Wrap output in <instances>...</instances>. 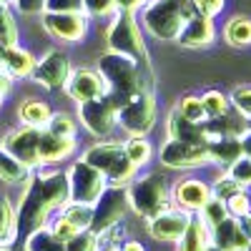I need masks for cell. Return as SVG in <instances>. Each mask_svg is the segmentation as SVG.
Masks as SVG:
<instances>
[{"label": "cell", "mask_w": 251, "mask_h": 251, "mask_svg": "<svg viewBox=\"0 0 251 251\" xmlns=\"http://www.w3.org/2000/svg\"><path fill=\"white\" fill-rule=\"evenodd\" d=\"M80 158L106 176L108 186H128L138 176V166L128 161V156L123 153V143L116 141H100L86 149V153Z\"/></svg>", "instance_id": "277c9868"}, {"label": "cell", "mask_w": 251, "mask_h": 251, "mask_svg": "<svg viewBox=\"0 0 251 251\" xmlns=\"http://www.w3.org/2000/svg\"><path fill=\"white\" fill-rule=\"evenodd\" d=\"M226 208H228V216H234V219H241V216H246V214H251V196L244 191L239 194H234L231 199L226 201Z\"/></svg>", "instance_id": "60d3db41"}, {"label": "cell", "mask_w": 251, "mask_h": 251, "mask_svg": "<svg viewBox=\"0 0 251 251\" xmlns=\"http://www.w3.org/2000/svg\"><path fill=\"white\" fill-rule=\"evenodd\" d=\"M201 103H203V111H206L208 118H216V116H221L231 108V98L221 91H206L201 96Z\"/></svg>", "instance_id": "d6a6232c"}, {"label": "cell", "mask_w": 251, "mask_h": 251, "mask_svg": "<svg viewBox=\"0 0 251 251\" xmlns=\"http://www.w3.org/2000/svg\"><path fill=\"white\" fill-rule=\"evenodd\" d=\"M106 46L113 53H123L143 66H149V50H146L143 35H141V25L136 20V13L131 10H116L113 20L106 30Z\"/></svg>", "instance_id": "5b68a950"}, {"label": "cell", "mask_w": 251, "mask_h": 251, "mask_svg": "<svg viewBox=\"0 0 251 251\" xmlns=\"http://www.w3.org/2000/svg\"><path fill=\"white\" fill-rule=\"evenodd\" d=\"M249 241L251 239L244 234L239 219H234V216L224 219L216 228H211V244H216L224 251H244L249 246Z\"/></svg>", "instance_id": "7402d4cb"}, {"label": "cell", "mask_w": 251, "mask_h": 251, "mask_svg": "<svg viewBox=\"0 0 251 251\" xmlns=\"http://www.w3.org/2000/svg\"><path fill=\"white\" fill-rule=\"evenodd\" d=\"M18 236V211L8 199H0V244L10 246Z\"/></svg>", "instance_id": "4dcf8cb0"}, {"label": "cell", "mask_w": 251, "mask_h": 251, "mask_svg": "<svg viewBox=\"0 0 251 251\" xmlns=\"http://www.w3.org/2000/svg\"><path fill=\"white\" fill-rule=\"evenodd\" d=\"M40 131L43 128H30V126H20V128L10 131L5 138H3V149L8 153H13L20 163H25L28 169H38L40 166V151H38V146H40Z\"/></svg>", "instance_id": "4fadbf2b"}, {"label": "cell", "mask_w": 251, "mask_h": 251, "mask_svg": "<svg viewBox=\"0 0 251 251\" xmlns=\"http://www.w3.org/2000/svg\"><path fill=\"white\" fill-rule=\"evenodd\" d=\"M191 219H194V214L183 211L178 206H171V208H166V211L156 214L153 219H146V231H149V236L156 239V241L176 244L186 234Z\"/></svg>", "instance_id": "8fae6325"}, {"label": "cell", "mask_w": 251, "mask_h": 251, "mask_svg": "<svg viewBox=\"0 0 251 251\" xmlns=\"http://www.w3.org/2000/svg\"><path fill=\"white\" fill-rule=\"evenodd\" d=\"M40 166H55L60 161L71 158V153L75 151V138H66V136H55L50 131H40Z\"/></svg>", "instance_id": "d6986e66"}, {"label": "cell", "mask_w": 251, "mask_h": 251, "mask_svg": "<svg viewBox=\"0 0 251 251\" xmlns=\"http://www.w3.org/2000/svg\"><path fill=\"white\" fill-rule=\"evenodd\" d=\"M46 131H50V133H55V136L75 138L78 126H75L73 116H68V113H53V116H50V121H48V126H46Z\"/></svg>", "instance_id": "e575fe53"}, {"label": "cell", "mask_w": 251, "mask_h": 251, "mask_svg": "<svg viewBox=\"0 0 251 251\" xmlns=\"http://www.w3.org/2000/svg\"><path fill=\"white\" fill-rule=\"evenodd\" d=\"M23 251H66V241H60L48 226H40L25 236Z\"/></svg>", "instance_id": "83f0119b"}, {"label": "cell", "mask_w": 251, "mask_h": 251, "mask_svg": "<svg viewBox=\"0 0 251 251\" xmlns=\"http://www.w3.org/2000/svg\"><path fill=\"white\" fill-rule=\"evenodd\" d=\"M68 98H73L75 103H86V100H93V98H100L106 93V86L98 75V71L93 68H73L66 86H63Z\"/></svg>", "instance_id": "9a60e30c"}, {"label": "cell", "mask_w": 251, "mask_h": 251, "mask_svg": "<svg viewBox=\"0 0 251 251\" xmlns=\"http://www.w3.org/2000/svg\"><path fill=\"white\" fill-rule=\"evenodd\" d=\"M100 239L93 228H86V231H78L73 239L66 241V251H98Z\"/></svg>", "instance_id": "d590c367"}, {"label": "cell", "mask_w": 251, "mask_h": 251, "mask_svg": "<svg viewBox=\"0 0 251 251\" xmlns=\"http://www.w3.org/2000/svg\"><path fill=\"white\" fill-rule=\"evenodd\" d=\"M178 111H181L188 121H191V123H199V126H203V123L208 121V116H206V111H203V103H201V96H186V98H181Z\"/></svg>", "instance_id": "836d02e7"}, {"label": "cell", "mask_w": 251, "mask_h": 251, "mask_svg": "<svg viewBox=\"0 0 251 251\" xmlns=\"http://www.w3.org/2000/svg\"><path fill=\"white\" fill-rule=\"evenodd\" d=\"M30 169L25 163H20L13 153H8L3 146H0V181L5 183H25L30 178Z\"/></svg>", "instance_id": "4316f807"}, {"label": "cell", "mask_w": 251, "mask_h": 251, "mask_svg": "<svg viewBox=\"0 0 251 251\" xmlns=\"http://www.w3.org/2000/svg\"><path fill=\"white\" fill-rule=\"evenodd\" d=\"M96 71L103 80V86H106V91L118 93L123 98H131L141 91H151V86H153L151 68L128 55H123V53L106 50L98 58Z\"/></svg>", "instance_id": "6da1fadb"}, {"label": "cell", "mask_w": 251, "mask_h": 251, "mask_svg": "<svg viewBox=\"0 0 251 251\" xmlns=\"http://www.w3.org/2000/svg\"><path fill=\"white\" fill-rule=\"evenodd\" d=\"M241 151H244V156H249V158H251V128L241 136Z\"/></svg>", "instance_id": "f907efd6"}, {"label": "cell", "mask_w": 251, "mask_h": 251, "mask_svg": "<svg viewBox=\"0 0 251 251\" xmlns=\"http://www.w3.org/2000/svg\"><path fill=\"white\" fill-rule=\"evenodd\" d=\"M71 71L73 68H71L68 55L63 53V50H58V48H53L40 60H35V68H33L30 78L38 83V86H43L48 91H58V88L66 86Z\"/></svg>", "instance_id": "7c38bea8"}, {"label": "cell", "mask_w": 251, "mask_h": 251, "mask_svg": "<svg viewBox=\"0 0 251 251\" xmlns=\"http://www.w3.org/2000/svg\"><path fill=\"white\" fill-rule=\"evenodd\" d=\"M0 68H3L10 78H28L35 68V58H33V53H28L20 46H8Z\"/></svg>", "instance_id": "603a6c76"}, {"label": "cell", "mask_w": 251, "mask_h": 251, "mask_svg": "<svg viewBox=\"0 0 251 251\" xmlns=\"http://www.w3.org/2000/svg\"><path fill=\"white\" fill-rule=\"evenodd\" d=\"M66 174H68V186H71V201H80V203L93 206L100 199V194L108 188V178L98 169H93L91 163H86L83 158L73 161Z\"/></svg>", "instance_id": "52a82bcc"}, {"label": "cell", "mask_w": 251, "mask_h": 251, "mask_svg": "<svg viewBox=\"0 0 251 251\" xmlns=\"http://www.w3.org/2000/svg\"><path fill=\"white\" fill-rule=\"evenodd\" d=\"M0 40L5 46H18V25L8 5H0Z\"/></svg>", "instance_id": "8d00e7d4"}, {"label": "cell", "mask_w": 251, "mask_h": 251, "mask_svg": "<svg viewBox=\"0 0 251 251\" xmlns=\"http://www.w3.org/2000/svg\"><path fill=\"white\" fill-rule=\"evenodd\" d=\"M211 199V186L201 178H183L176 183L174 194H171V201H176L178 208L188 214H199L201 206Z\"/></svg>", "instance_id": "e0dca14e"}, {"label": "cell", "mask_w": 251, "mask_h": 251, "mask_svg": "<svg viewBox=\"0 0 251 251\" xmlns=\"http://www.w3.org/2000/svg\"><path fill=\"white\" fill-rule=\"evenodd\" d=\"M203 128H206L208 138H211V136H236V138H241L251 128V121L231 106L226 113H221L216 118H208L203 123Z\"/></svg>", "instance_id": "ffe728a7"}, {"label": "cell", "mask_w": 251, "mask_h": 251, "mask_svg": "<svg viewBox=\"0 0 251 251\" xmlns=\"http://www.w3.org/2000/svg\"><path fill=\"white\" fill-rule=\"evenodd\" d=\"M0 251H13L10 246H5V244H0Z\"/></svg>", "instance_id": "9f6ffc18"}, {"label": "cell", "mask_w": 251, "mask_h": 251, "mask_svg": "<svg viewBox=\"0 0 251 251\" xmlns=\"http://www.w3.org/2000/svg\"><path fill=\"white\" fill-rule=\"evenodd\" d=\"M43 13H83V0H46Z\"/></svg>", "instance_id": "7bdbcfd3"}, {"label": "cell", "mask_w": 251, "mask_h": 251, "mask_svg": "<svg viewBox=\"0 0 251 251\" xmlns=\"http://www.w3.org/2000/svg\"><path fill=\"white\" fill-rule=\"evenodd\" d=\"M208 244H211V231L199 216H194L186 234L176 241V251H206Z\"/></svg>", "instance_id": "cb8c5ba5"}, {"label": "cell", "mask_w": 251, "mask_h": 251, "mask_svg": "<svg viewBox=\"0 0 251 251\" xmlns=\"http://www.w3.org/2000/svg\"><path fill=\"white\" fill-rule=\"evenodd\" d=\"M166 131H169V138L174 141H183V143H194V146H206L208 143V133L203 126L191 123L178 108H174L166 118Z\"/></svg>", "instance_id": "ac0fdd59"}, {"label": "cell", "mask_w": 251, "mask_h": 251, "mask_svg": "<svg viewBox=\"0 0 251 251\" xmlns=\"http://www.w3.org/2000/svg\"><path fill=\"white\" fill-rule=\"evenodd\" d=\"M206 251H224V249H219L216 244H208V246H206Z\"/></svg>", "instance_id": "11a10c76"}, {"label": "cell", "mask_w": 251, "mask_h": 251, "mask_svg": "<svg viewBox=\"0 0 251 251\" xmlns=\"http://www.w3.org/2000/svg\"><path fill=\"white\" fill-rule=\"evenodd\" d=\"M216 40V28H214V18H206L194 13L191 18L183 23L181 33L176 35V43L181 48H206Z\"/></svg>", "instance_id": "2e32d148"}, {"label": "cell", "mask_w": 251, "mask_h": 251, "mask_svg": "<svg viewBox=\"0 0 251 251\" xmlns=\"http://www.w3.org/2000/svg\"><path fill=\"white\" fill-rule=\"evenodd\" d=\"M15 8L25 15H35V13H43V3L46 0H13Z\"/></svg>", "instance_id": "bcb514c9"}, {"label": "cell", "mask_w": 251, "mask_h": 251, "mask_svg": "<svg viewBox=\"0 0 251 251\" xmlns=\"http://www.w3.org/2000/svg\"><path fill=\"white\" fill-rule=\"evenodd\" d=\"M98 251H118V244H100Z\"/></svg>", "instance_id": "f5cc1de1"}, {"label": "cell", "mask_w": 251, "mask_h": 251, "mask_svg": "<svg viewBox=\"0 0 251 251\" xmlns=\"http://www.w3.org/2000/svg\"><path fill=\"white\" fill-rule=\"evenodd\" d=\"M43 28L63 43H78L88 33L86 13H43Z\"/></svg>", "instance_id": "5bb4252c"}, {"label": "cell", "mask_w": 251, "mask_h": 251, "mask_svg": "<svg viewBox=\"0 0 251 251\" xmlns=\"http://www.w3.org/2000/svg\"><path fill=\"white\" fill-rule=\"evenodd\" d=\"M18 116L23 121V126H30V128H46L53 111L46 100H25L23 106L18 108Z\"/></svg>", "instance_id": "d4e9b609"}, {"label": "cell", "mask_w": 251, "mask_h": 251, "mask_svg": "<svg viewBox=\"0 0 251 251\" xmlns=\"http://www.w3.org/2000/svg\"><path fill=\"white\" fill-rule=\"evenodd\" d=\"M199 219L208 226V231L211 228H216L224 219H228V208H226V201H221V199H216V196H211L203 206H201V211H199Z\"/></svg>", "instance_id": "1f68e13d"}, {"label": "cell", "mask_w": 251, "mask_h": 251, "mask_svg": "<svg viewBox=\"0 0 251 251\" xmlns=\"http://www.w3.org/2000/svg\"><path fill=\"white\" fill-rule=\"evenodd\" d=\"M156 111L158 106L153 91H141L118 108V126L128 136H146L156 126Z\"/></svg>", "instance_id": "8992f818"}, {"label": "cell", "mask_w": 251, "mask_h": 251, "mask_svg": "<svg viewBox=\"0 0 251 251\" xmlns=\"http://www.w3.org/2000/svg\"><path fill=\"white\" fill-rule=\"evenodd\" d=\"M191 5L199 15L206 18H216L224 8H226V0H191Z\"/></svg>", "instance_id": "f6af8a7d"}, {"label": "cell", "mask_w": 251, "mask_h": 251, "mask_svg": "<svg viewBox=\"0 0 251 251\" xmlns=\"http://www.w3.org/2000/svg\"><path fill=\"white\" fill-rule=\"evenodd\" d=\"M206 151H208V161L221 166L224 171L234 161H239L244 156L241 138H236V136H211V138H208V143H206Z\"/></svg>", "instance_id": "44dd1931"}, {"label": "cell", "mask_w": 251, "mask_h": 251, "mask_svg": "<svg viewBox=\"0 0 251 251\" xmlns=\"http://www.w3.org/2000/svg\"><path fill=\"white\" fill-rule=\"evenodd\" d=\"M158 158L166 169H176V171H191V169H201V166L211 163L206 146H194V143H183L174 138H169L161 146Z\"/></svg>", "instance_id": "30bf717a"}, {"label": "cell", "mask_w": 251, "mask_h": 251, "mask_svg": "<svg viewBox=\"0 0 251 251\" xmlns=\"http://www.w3.org/2000/svg\"><path fill=\"white\" fill-rule=\"evenodd\" d=\"M10 88H13V78L0 68V106H3V100H5V96L10 93Z\"/></svg>", "instance_id": "7dc6e473"}, {"label": "cell", "mask_w": 251, "mask_h": 251, "mask_svg": "<svg viewBox=\"0 0 251 251\" xmlns=\"http://www.w3.org/2000/svg\"><path fill=\"white\" fill-rule=\"evenodd\" d=\"M241 183H236L228 174H224V176H219L216 181H214V186H211V196H216V199H221V201H228L234 194H239L241 191Z\"/></svg>", "instance_id": "74e56055"}, {"label": "cell", "mask_w": 251, "mask_h": 251, "mask_svg": "<svg viewBox=\"0 0 251 251\" xmlns=\"http://www.w3.org/2000/svg\"><path fill=\"white\" fill-rule=\"evenodd\" d=\"M228 98H231V106L251 121V86H241V88L231 91Z\"/></svg>", "instance_id": "b9f144b4"}, {"label": "cell", "mask_w": 251, "mask_h": 251, "mask_svg": "<svg viewBox=\"0 0 251 251\" xmlns=\"http://www.w3.org/2000/svg\"><path fill=\"white\" fill-rule=\"evenodd\" d=\"M78 121L93 138H108L118 126V111L100 96L86 103H78Z\"/></svg>", "instance_id": "9c48e42d"}, {"label": "cell", "mask_w": 251, "mask_h": 251, "mask_svg": "<svg viewBox=\"0 0 251 251\" xmlns=\"http://www.w3.org/2000/svg\"><path fill=\"white\" fill-rule=\"evenodd\" d=\"M149 0H116V8L118 10H131V13H136L138 8H143Z\"/></svg>", "instance_id": "c3c4849f"}, {"label": "cell", "mask_w": 251, "mask_h": 251, "mask_svg": "<svg viewBox=\"0 0 251 251\" xmlns=\"http://www.w3.org/2000/svg\"><path fill=\"white\" fill-rule=\"evenodd\" d=\"M60 216H66L78 231H86L93 226V206L91 203H80V201H68L60 208Z\"/></svg>", "instance_id": "f1b7e54d"}, {"label": "cell", "mask_w": 251, "mask_h": 251, "mask_svg": "<svg viewBox=\"0 0 251 251\" xmlns=\"http://www.w3.org/2000/svg\"><path fill=\"white\" fill-rule=\"evenodd\" d=\"M239 224H241V228H244V234L251 239V214H246V216H241L239 219Z\"/></svg>", "instance_id": "816d5d0a"}, {"label": "cell", "mask_w": 251, "mask_h": 251, "mask_svg": "<svg viewBox=\"0 0 251 251\" xmlns=\"http://www.w3.org/2000/svg\"><path fill=\"white\" fill-rule=\"evenodd\" d=\"M126 196H128L131 211L141 219H153L156 214L171 208V191L166 186L163 174H146L136 176L128 186H126Z\"/></svg>", "instance_id": "3957f363"}, {"label": "cell", "mask_w": 251, "mask_h": 251, "mask_svg": "<svg viewBox=\"0 0 251 251\" xmlns=\"http://www.w3.org/2000/svg\"><path fill=\"white\" fill-rule=\"evenodd\" d=\"M116 8V0H83V13L88 18H106L113 15Z\"/></svg>", "instance_id": "ab89813d"}, {"label": "cell", "mask_w": 251, "mask_h": 251, "mask_svg": "<svg viewBox=\"0 0 251 251\" xmlns=\"http://www.w3.org/2000/svg\"><path fill=\"white\" fill-rule=\"evenodd\" d=\"M244 251H251V241H249V246H246V249H244Z\"/></svg>", "instance_id": "680465c9"}, {"label": "cell", "mask_w": 251, "mask_h": 251, "mask_svg": "<svg viewBox=\"0 0 251 251\" xmlns=\"http://www.w3.org/2000/svg\"><path fill=\"white\" fill-rule=\"evenodd\" d=\"M224 38L228 46L234 48H249L251 46V20L244 15H234L226 20L224 25Z\"/></svg>", "instance_id": "484cf974"}, {"label": "cell", "mask_w": 251, "mask_h": 251, "mask_svg": "<svg viewBox=\"0 0 251 251\" xmlns=\"http://www.w3.org/2000/svg\"><path fill=\"white\" fill-rule=\"evenodd\" d=\"M118 251H146V246L136 239H126V241L118 244Z\"/></svg>", "instance_id": "681fc988"}, {"label": "cell", "mask_w": 251, "mask_h": 251, "mask_svg": "<svg viewBox=\"0 0 251 251\" xmlns=\"http://www.w3.org/2000/svg\"><path fill=\"white\" fill-rule=\"evenodd\" d=\"M48 228H50V231H53V234H55L60 241H68V239H73V236L78 234V228H75V226H73V224H71L66 216H60V214L50 221V226H48Z\"/></svg>", "instance_id": "ee69618b"}, {"label": "cell", "mask_w": 251, "mask_h": 251, "mask_svg": "<svg viewBox=\"0 0 251 251\" xmlns=\"http://www.w3.org/2000/svg\"><path fill=\"white\" fill-rule=\"evenodd\" d=\"M5 48H8V46L3 43V40H0V66H3V55H5Z\"/></svg>", "instance_id": "db71d44e"}, {"label": "cell", "mask_w": 251, "mask_h": 251, "mask_svg": "<svg viewBox=\"0 0 251 251\" xmlns=\"http://www.w3.org/2000/svg\"><path fill=\"white\" fill-rule=\"evenodd\" d=\"M131 211L128 206V196H126V186H108L100 194V199L93 203V231L100 234L106 228L123 224L126 214Z\"/></svg>", "instance_id": "ba28073f"}, {"label": "cell", "mask_w": 251, "mask_h": 251, "mask_svg": "<svg viewBox=\"0 0 251 251\" xmlns=\"http://www.w3.org/2000/svg\"><path fill=\"white\" fill-rule=\"evenodd\" d=\"M194 13L191 0H149L143 5L141 23L156 40H176L183 23Z\"/></svg>", "instance_id": "7a4b0ae2"}, {"label": "cell", "mask_w": 251, "mask_h": 251, "mask_svg": "<svg viewBox=\"0 0 251 251\" xmlns=\"http://www.w3.org/2000/svg\"><path fill=\"white\" fill-rule=\"evenodd\" d=\"M224 174H228L236 183H241L244 188L251 186V158H249V156H241L239 161H234L231 166H228Z\"/></svg>", "instance_id": "f35d334b"}, {"label": "cell", "mask_w": 251, "mask_h": 251, "mask_svg": "<svg viewBox=\"0 0 251 251\" xmlns=\"http://www.w3.org/2000/svg\"><path fill=\"white\" fill-rule=\"evenodd\" d=\"M10 3V0H0V5H8Z\"/></svg>", "instance_id": "6f0895ef"}, {"label": "cell", "mask_w": 251, "mask_h": 251, "mask_svg": "<svg viewBox=\"0 0 251 251\" xmlns=\"http://www.w3.org/2000/svg\"><path fill=\"white\" fill-rule=\"evenodd\" d=\"M123 153L128 156V161L133 163V166H146L151 161V156H153V149H151V143L146 141V136H128L123 141Z\"/></svg>", "instance_id": "f546056e"}]
</instances>
